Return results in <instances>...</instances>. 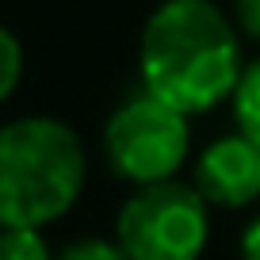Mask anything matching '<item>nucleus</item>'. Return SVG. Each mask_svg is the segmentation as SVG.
<instances>
[{
	"mask_svg": "<svg viewBox=\"0 0 260 260\" xmlns=\"http://www.w3.org/2000/svg\"><path fill=\"white\" fill-rule=\"evenodd\" d=\"M138 73L149 96L187 119L207 115L245 73L241 31L214 0H161L142 27Z\"/></svg>",
	"mask_w": 260,
	"mask_h": 260,
	"instance_id": "nucleus-1",
	"label": "nucleus"
},
{
	"mask_svg": "<svg viewBox=\"0 0 260 260\" xmlns=\"http://www.w3.org/2000/svg\"><path fill=\"white\" fill-rule=\"evenodd\" d=\"M88 157L81 134L54 115L0 122V226L46 230L73 211Z\"/></svg>",
	"mask_w": 260,
	"mask_h": 260,
	"instance_id": "nucleus-2",
	"label": "nucleus"
},
{
	"mask_svg": "<svg viewBox=\"0 0 260 260\" xmlns=\"http://www.w3.org/2000/svg\"><path fill=\"white\" fill-rule=\"evenodd\" d=\"M115 241L130 260H199L211 241V203L180 180L134 187L119 207Z\"/></svg>",
	"mask_w": 260,
	"mask_h": 260,
	"instance_id": "nucleus-3",
	"label": "nucleus"
},
{
	"mask_svg": "<svg viewBox=\"0 0 260 260\" xmlns=\"http://www.w3.org/2000/svg\"><path fill=\"white\" fill-rule=\"evenodd\" d=\"M104 153L115 176L134 187L176 180L191 153L187 115L142 88L138 96H130L111 111L104 126Z\"/></svg>",
	"mask_w": 260,
	"mask_h": 260,
	"instance_id": "nucleus-4",
	"label": "nucleus"
},
{
	"mask_svg": "<svg viewBox=\"0 0 260 260\" xmlns=\"http://www.w3.org/2000/svg\"><path fill=\"white\" fill-rule=\"evenodd\" d=\"M195 191L211 207L241 211L260 199V146L241 130L214 138L195 161Z\"/></svg>",
	"mask_w": 260,
	"mask_h": 260,
	"instance_id": "nucleus-5",
	"label": "nucleus"
},
{
	"mask_svg": "<svg viewBox=\"0 0 260 260\" xmlns=\"http://www.w3.org/2000/svg\"><path fill=\"white\" fill-rule=\"evenodd\" d=\"M230 104H234L237 130L260 146V57H252V61L245 65V73H241V81H237Z\"/></svg>",
	"mask_w": 260,
	"mask_h": 260,
	"instance_id": "nucleus-6",
	"label": "nucleus"
},
{
	"mask_svg": "<svg viewBox=\"0 0 260 260\" xmlns=\"http://www.w3.org/2000/svg\"><path fill=\"white\" fill-rule=\"evenodd\" d=\"M0 260H57L42 230L0 226Z\"/></svg>",
	"mask_w": 260,
	"mask_h": 260,
	"instance_id": "nucleus-7",
	"label": "nucleus"
},
{
	"mask_svg": "<svg viewBox=\"0 0 260 260\" xmlns=\"http://www.w3.org/2000/svg\"><path fill=\"white\" fill-rule=\"evenodd\" d=\"M23 81V46L19 39L0 23V107L12 100V92Z\"/></svg>",
	"mask_w": 260,
	"mask_h": 260,
	"instance_id": "nucleus-8",
	"label": "nucleus"
},
{
	"mask_svg": "<svg viewBox=\"0 0 260 260\" xmlns=\"http://www.w3.org/2000/svg\"><path fill=\"white\" fill-rule=\"evenodd\" d=\"M57 260H130L115 237H81V241L65 245Z\"/></svg>",
	"mask_w": 260,
	"mask_h": 260,
	"instance_id": "nucleus-9",
	"label": "nucleus"
},
{
	"mask_svg": "<svg viewBox=\"0 0 260 260\" xmlns=\"http://www.w3.org/2000/svg\"><path fill=\"white\" fill-rule=\"evenodd\" d=\"M234 23L245 39L260 42V0H234Z\"/></svg>",
	"mask_w": 260,
	"mask_h": 260,
	"instance_id": "nucleus-10",
	"label": "nucleus"
},
{
	"mask_svg": "<svg viewBox=\"0 0 260 260\" xmlns=\"http://www.w3.org/2000/svg\"><path fill=\"white\" fill-rule=\"evenodd\" d=\"M241 260H260V218H252L241 234Z\"/></svg>",
	"mask_w": 260,
	"mask_h": 260,
	"instance_id": "nucleus-11",
	"label": "nucleus"
}]
</instances>
